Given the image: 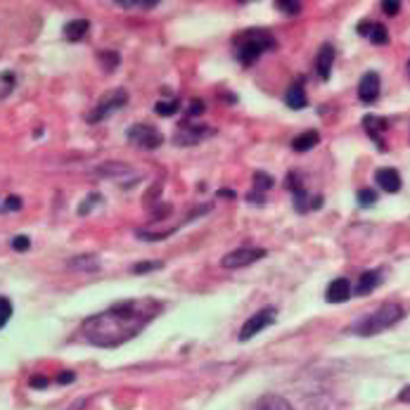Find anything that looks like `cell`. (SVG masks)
<instances>
[{"mask_svg": "<svg viewBox=\"0 0 410 410\" xmlns=\"http://www.w3.org/2000/svg\"><path fill=\"white\" fill-rule=\"evenodd\" d=\"M162 309H164L162 301L157 299L119 301V304L110 306L102 313H95L83 320L81 325L83 339L93 346L117 349V346L126 344L128 339L140 335L145 330V325L157 318V313Z\"/></svg>", "mask_w": 410, "mask_h": 410, "instance_id": "6da1fadb", "label": "cell"}, {"mask_svg": "<svg viewBox=\"0 0 410 410\" xmlns=\"http://www.w3.org/2000/svg\"><path fill=\"white\" fill-rule=\"evenodd\" d=\"M406 315V311H403V306L398 304H382L380 309H375L372 313L363 315V318H358L354 325H351V332L354 335H361V337H372V335H380V332L394 328V325L398 323V320Z\"/></svg>", "mask_w": 410, "mask_h": 410, "instance_id": "7a4b0ae2", "label": "cell"}, {"mask_svg": "<svg viewBox=\"0 0 410 410\" xmlns=\"http://www.w3.org/2000/svg\"><path fill=\"white\" fill-rule=\"evenodd\" d=\"M275 48V38L263 29H249L235 38V57L240 64H254L266 50Z\"/></svg>", "mask_w": 410, "mask_h": 410, "instance_id": "3957f363", "label": "cell"}, {"mask_svg": "<svg viewBox=\"0 0 410 410\" xmlns=\"http://www.w3.org/2000/svg\"><path fill=\"white\" fill-rule=\"evenodd\" d=\"M126 102H128V93L123 91V88H114V91H107L105 95L97 100V105L86 114V121L88 123H100L102 119H107L110 114H114L117 110H121Z\"/></svg>", "mask_w": 410, "mask_h": 410, "instance_id": "277c9868", "label": "cell"}, {"mask_svg": "<svg viewBox=\"0 0 410 410\" xmlns=\"http://www.w3.org/2000/svg\"><path fill=\"white\" fill-rule=\"evenodd\" d=\"M126 138L128 143H133L136 147L143 149H157L164 143V136L154 126H149V123H136V126H131L126 131Z\"/></svg>", "mask_w": 410, "mask_h": 410, "instance_id": "5b68a950", "label": "cell"}, {"mask_svg": "<svg viewBox=\"0 0 410 410\" xmlns=\"http://www.w3.org/2000/svg\"><path fill=\"white\" fill-rule=\"evenodd\" d=\"M275 313H278V311H275L273 306L256 311V313H254L252 318H249L247 323L242 325V330H240V341L252 339V337H256L258 332H263L266 328H271V325L275 323Z\"/></svg>", "mask_w": 410, "mask_h": 410, "instance_id": "8992f818", "label": "cell"}, {"mask_svg": "<svg viewBox=\"0 0 410 410\" xmlns=\"http://www.w3.org/2000/svg\"><path fill=\"white\" fill-rule=\"evenodd\" d=\"M263 256H266V249L242 247V249H235V252L226 254V256L221 258V266L223 268H245V266H252V263L261 261Z\"/></svg>", "mask_w": 410, "mask_h": 410, "instance_id": "52a82bcc", "label": "cell"}, {"mask_svg": "<svg viewBox=\"0 0 410 410\" xmlns=\"http://www.w3.org/2000/svg\"><path fill=\"white\" fill-rule=\"evenodd\" d=\"M214 128H209V126H197V123H180L178 126V131H176V136H173V143L176 145H197V143H202L204 138H209V136H214Z\"/></svg>", "mask_w": 410, "mask_h": 410, "instance_id": "ba28073f", "label": "cell"}, {"mask_svg": "<svg viewBox=\"0 0 410 410\" xmlns=\"http://www.w3.org/2000/svg\"><path fill=\"white\" fill-rule=\"evenodd\" d=\"M358 97H361V102H365V105L377 102V97H380V76H377L375 71L363 74L361 83H358Z\"/></svg>", "mask_w": 410, "mask_h": 410, "instance_id": "9c48e42d", "label": "cell"}, {"mask_svg": "<svg viewBox=\"0 0 410 410\" xmlns=\"http://www.w3.org/2000/svg\"><path fill=\"white\" fill-rule=\"evenodd\" d=\"M363 128H365V133L372 138V143H375L377 147L387 149V145H384V138H382V133L389 128L387 119L375 117V114H367V117H363Z\"/></svg>", "mask_w": 410, "mask_h": 410, "instance_id": "30bf717a", "label": "cell"}, {"mask_svg": "<svg viewBox=\"0 0 410 410\" xmlns=\"http://www.w3.org/2000/svg\"><path fill=\"white\" fill-rule=\"evenodd\" d=\"M325 299L330 304H344V301L351 299V282L346 278H337L328 285V292H325Z\"/></svg>", "mask_w": 410, "mask_h": 410, "instance_id": "8fae6325", "label": "cell"}, {"mask_svg": "<svg viewBox=\"0 0 410 410\" xmlns=\"http://www.w3.org/2000/svg\"><path fill=\"white\" fill-rule=\"evenodd\" d=\"M335 48L330 43H325L318 53V60H315V69H318V76L323 81H328L332 76V64H335Z\"/></svg>", "mask_w": 410, "mask_h": 410, "instance_id": "7c38bea8", "label": "cell"}, {"mask_svg": "<svg viewBox=\"0 0 410 410\" xmlns=\"http://www.w3.org/2000/svg\"><path fill=\"white\" fill-rule=\"evenodd\" d=\"M375 180L384 192H391L394 195V192L401 190V176H398L396 169H377Z\"/></svg>", "mask_w": 410, "mask_h": 410, "instance_id": "4fadbf2b", "label": "cell"}, {"mask_svg": "<svg viewBox=\"0 0 410 410\" xmlns=\"http://www.w3.org/2000/svg\"><path fill=\"white\" fill-rule=\"evenodd\" d=\"M275 185V180H273V176L271 173H263V171H256L254 173V192H249L247 195V200L249 202H256V204H261V197H263V192L266 190H271Z\"/></svg>", "mask_w": 410, "mask_h": 410, "instance_id": "5bb4252c", "label": "cell"}, {"mask_svg": "<svg viewBox=\"0 0 410 410\" xmlns=\"http://www.w3.org/2000/svg\"><path fill=\"white\" fill-rule=\"evenodd\" d=\"M306 91H304V81H294L292 86L287 88V93H285V105L289 107V110H304L306 107Z\"/></svg>", "mask_w": 410, "mask_h": 410, "instance_id": "9a60e30c", "label": "cell"}, {"mask_svg": "<svg viewBox=\"0 0 410 410\" xmlns=\"http://www.w3.org/2000/svg\"><path fill=\"white\" fill-rule=\"evenodd\" d=\"M252 410H294V408L287 398L278 396V394H266V396H261L254 403Z\"/></svg>", "mask_w": 410, "mask_h": 410, "instance_id": "2e32d148", "label": "cell"}, {"mask_svg": "<svg viewBox=\"0 0 410 410\" xmlns=\"http://www.w3.org/2000/svg\"><path fill=\"white\" fill-rule=\"evenodd\" d=\"M380 282H382V275L377 273V271H367V273H363L361 278H358L356 294H358V297H365V294H370L372 289H375Z\"/></svg>", "mask_w": 410, "mask_h": 410, "instance_id": "e0dca14e", "label": "cell"}, {"mask_svg": "<svg viewBox=\"0 0 410 410\" xmlns=\"http://www.w3.org/2000/svg\"><path fill=\"white\" fill-rule=\"evenodd\" d=\"M318 143H320L318 131H306V133H301V136H297L292 140V149L294 152H309V149H313Z\"/></svg>", "mask_w": 410, "mask_h": 410, "instance_id": "ac0fdd59", "label": "cell"}, {"mask_svg": "<svg viewBox=\"0 0 410 410\" xmlns=\"http://www.w3.org/2000/svg\"><path fill=\"white\" fill-rule=\"evenodd\" d=\"M91 29V22L88 19H74V22H67L64 24V38L67 40H81L83 36L88 34Z\"/></svg>", "mask_w": 410, "mask_h": 410, "instance_id": "d6986e66", "label": "cell"}, {"mask_svg": "<svg viewBox=\"0 0 410 410\" xmlns=\"http://www.w3.org/2000/svg\"><path fill=\"white\" fill-rule=\"evenodd\" d=\"M97 60H100V64H102V69L110 74V71H114L119 67V62H121V57H119V53H114V50H102V53H97Z\"/></svg>", "mask_w": 410, "mask_h": 410, "instance_id": "ffe728a7", "label": "cell"}, {"mask_svg": "<svg viewBox=\"0 0 410 410\" xmlns=\"http://www.w3.org/2000/svg\"><path fill=\"white\" fill-rule=\"evenodd\" d=\"M69 268H83V271H97L100 268V263H97L95 256H88V254H83V256H76L69 261Z\"/></svg>", "mask_w": 410, "mask_h": 410, "instance_id": "44dd1931", "label": "cell"}, {"mask_svg": "<svg viewBox=\"0 0 410 410\" xmlns=\"http://www.w3.org/2000/svg\"><path fill=\"white\" fill-rule=\"evenodd\" d=\"M367 38H370L375 45H387V43H389L387 27H384V24H375V22H372V27H370V34H367Z\"/></svg>", "mask_w": 410, "mask_h": 410, "instance_id": "7402d4cb", "label": "cell"}, {"mask_svg": "<svg viewBox=\"0 0 410 410\" xmlns=\"http://www.w3.org/2000/svg\"><path fill=\"white\" fill-rule=\"evenodd\" d=\"M180 110V102L176 100H162V102H157V105H154V112L159 114V117H173L176 112Z\"/></svg>", "mask_w": 410, "mask_h": 410, "instance_id": "603a6c76", "label": "cell"}, {"mask_svg": "<svg viewBox=\"0 0 410 410\" xmlns=\"http://www.w3.org/2000/svg\"><path fill=\"white\" fill-rule=\"evenodd\" d=\"M117 5H121V8H143V10H152L157 8V0H117Z\"/></svg>", "mask_w": 410, "mask_h": 410, "instance_id": "cb8c5ba5", "label": "cell"}, {"mask_svg": "<svg viewBox=\"0 0 410 410\" xmlns=\"http://www.w3.org/2000/svg\"><path fill=\"white\" fill-rule=\"evenodd\" d=\"M12 318V301L0 297V330L8 325V320Z\"/></svg>", "mask_w": 410, "mask_h": 410, "instance_id": "d4e9b609", "label": "cell"}, {"mask_svg": "<svg viewBox=\"0 0 410 410\" xmlns=\"http://www.w3.org/2000/svg\"><path fill=\"white\" fill-rule=\"evenodd\" d=\"M356 200H358V204H361V206H372V204H375V202H377V192H375V190H370V188L358 190Z\"/></svg>", "mask_w": 410, "mask_h": 410, "instance_id": "484cf974", "label": "cell"}, {"mask_svg": "<svg viewBox=\"0 0 410 410\" xmlns=\"http://www.w3.org/2000/svg\"><path fill=\"white\" fill-rule=\"evenodd\" d=\"M162 266H164L162 261H143V263H136V266H133V273H136V275L152 273V271H159Z\"/></svg>", "mask_w": 410, "mask_h": 410, "instance_id": "4316f807", "label": "cell"}, {"mask_svg": "<svg viewBox=\"0 0 410 410\" xmlns=\"http://www.w3.org/2000/svg\"><path fill=\"white\" fill-rule=\"evenodd\" d=\"M275 5L287 14H299L301 12V3H294V0H278Z\"/></svg>", "mask_w": 410, "mask_h": 410, "instance_id": "83f0119b", "label": "cell"}, {"mask_svg": "<svg viewBox=\"0 0 410 410\" xmlns=\"http://www.w3.org/2000/svg\"><path fill=\"white\" fill-rule=\"evenodd\" d=\"M100 200H102V197L97 195V192H95V195H88V197H86V202H83V204L79 206V214H81V216H86L88 211H91L93 206H95V204H97V202H100Z\"/></svg>", "mask_w": 410, "mask_h": 410, "instance_id": "f1b7e54d", "label": "cell"}, {"mask_svg": "<svg viewBox=\"0 0 410 410\" xmlns=\"http://www.w3.org/2000/svg\"><path fill=\"white\" fill-rule=\"evenodd\" d=\"M31 247V240L27 235H17V237H12V249H17V252H27V249Z\"/></svg>", "mask_w": 410, "mask_h": 410, "instance_id": "f546056e", "label": "cell"}, {"mask_svg": "<svg viewBox=\"0 0 410 410\" xmlns=\"http://www.w3.org/2000/svg\"><path fill=\"white\" fill-rule=\"evenodd\" d=\"M382 10H384L387 14H391V17H394V14H398V10H401V3H396V0H384V3H382Z\"/></svg>", "mask_w": 410, "mask_h": 410, "instance_id": "4dcf8cb0", "label": "cell"}, {"mask_svg": "<svg viewBox=\"0 0 410 410\" xmlns=\"http://www.w3.org/2000/svg\"><path fill=\"white\" fill-rule=\"evenodd\" d=\"M204 110H206L204 102H202V100H192L190 107H188V114H190V117H200V114L204 112Z\"/></svg>", "mask_w": 410, "mask_h": 410, "instance_id": "1f68e13d", "label": "cell"}, {"mask_svg": "<svg viewBox=\"0 0 410 410\" xmlns=\"http://www.w3.org/2000/svg\"><path fill=\"white\" fill-rule=\"evenodd\" d=\"M22 209V200H19V197H8V200H5V211H19Z\"/></svg>", "mask_w": 410, "mask_h": 410, "instance_id": "d6a6232c", "label": "cell"}, {"mask_svg": "<svg viewBox=\"0 0 410 410\" xmlns=\"http://www.w3.org/2000/svg\"><path fill=\"white\" fill-rule=\"evenodd\" d=\"M48 384H50V380H48V377H43V375L31 377V387H34V389H45Z\"/></svg>", "mask_w": 410, "mask_h": 410, "instance_id": "836d02e7", "label": "cell"}, {"mask_svg": "<svg viewBox=\"0 0 410 410\" xmlns=\"http://www.w3.org/2000/svg\"><path fill=\"white\" fill-rule=\"evenodd\" d=\"M370 27H372V22H361V24H358V34L367 36V34H370Z\"/></svg>", "mask_w": 410, "mask_h": 410, "instance_id": "e575fe53", "label": "cell"}, {"mask_svg": "<svg viewBox=\"0 0 410 410\" xmlns=\"http://www.w3.org/2000/svg\"><path fill=\"white\" fill-rule=\"evenodd\" d=\"M57 382L60 384H67V382H74V372H62L60 377H57Z\"/></svg>", "mask_w": 410, "mask_h": 410, "instance_id": "d590c367", "label": "cell"}, {"mask_svg": "<svg viewBox=\"0 0 410 410\" xmlns=\"http://www.w3.org/2000/svg\"><path fill=\"white\" fill-rule=\"evenodd\" d=\"M398 401H403V403H410V387L403 389L401 394H398Z\"/></svg>", "mask_w": 410, "mask_h": 410, "instance_id": "8d00e7d4", "label": "cell"}, {"mask_svg": "<svg viewBox=\"0 0 410 410\" xmlns=\"http://www.w3.org/2000/svg\"><path fill=\"white\" fill-rule=\"evenodd\" d=\"M219 197H235V192H232V190H219Z\"/></svg>", "mask_w": 410, "mask_h": 410, "instance_id": "74e56055", "label": "cell"}, {"mask_svg": "<svg viewBox=\"0 0 410 410\" xmlns=\"http://www.w3.org/2000/svg\"><path fill=\"white\" fill-rule=\"evenodd\" d=\"M408 71H410V62H408Z\"/></svg>", "mask_w": 410, "mask_h": 410, "instance_id": "f35d334b", "label": "cell"}]
</instances>
